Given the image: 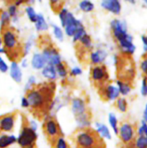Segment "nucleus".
Returning a JSON list of instances; mask_svg holds the SVG:
<instances>
[{"instance_id":"obj_1","label":"nucleus","mask_w":147,"mask_h":148,"mask_svg":"<svg viewBox=\"0 0 147 148\" xmlns=\"http://www.w3.org/2000/svg\"><path fill=\"white\" fill-rule=\"evenodd\" d=\"M1 40L6 54L12 62L19 60L22 56V48L20 46L15 30L11 27H7L1 30Z\"/></svg>"},{"instance_id":"obj_2","label":"nucleus","mask_w":147,"mask_h":148,"mask_svg":"<svg viewBox=\"0 0 147 148\" xmlns=\"http://www.w3.org/2000/svg\"><path fill=\"white\" fill-rule=\"evenodd\" d=\"M53 92L48 86H43L27 90L26 98L30 106L35 110H42L49 106Z\"/></svg>"},{"instance_id":"obj_3","label":"nucleus","mask_w":147,"mask_h":148,"mask_svg":"<svg viewBox=\"0 0 147 148\" xmlns=\"http://www.w3.org/2000/svg\"><path fill=\"white\" fill-rule=\"evenodd\" d=\"M75 143L77 148H92L105 145L97 132L87 128L83 129L76 134Z\"/></svg>"},{"instance_id":"obj_4","label":"nucleus","mask_w":147,"mask_h":148,"mask_svg":"<svg viewBox=\"0 0 147 148\" xmlns=\"http://www.w3.org/2000/svg\"><path fill=\"white\" fill-rule=\"evenodd\" d=\"M117 72L119 80L122 82H131L135 76L134 64L131 56L122 53L116 58Z\"/></svg>"},{"instance_id":"obj_5","label":"nucleus","mask_w":147,"mask_h":148,"mask_svg":"<svg viewBox=\"0 0 147 148\" xmlns=\"http://www.w3.org/2000/svg\"><path fill=\"white\" fill-rule=\"evenodd\" d=\"M44 132L52 147H54L58 139L61 137V130L58 123L53 118H49L44 124Z\"/></svg>"},{"instance_id":"obj_6","label":"nucleus","mask_w":147,"mask_h":148,"mask_svg":"<svg viewBox=\"0 0 147 148\" xmlns=\"http://www.w3.org/2000/svg\"><path fill=\"white\" fill-rule=\"evenodd\" d=\"M36 140L37 134L35 131L32 130L30 127L24 126L22 129L17 142L22 147L26 148L34 146Z\"/></svg>"},{"instance_id":"obj_7","label":"nucleus","mask_w":147,"mask_h":148,"mask_svg":"<svg viewBox=\"0 0 147 148\" xmlns=\"http://www.w3.org/2000/svg\"><path fill=\"white\" fill-rule=\"evenodd\" d=\"M91 77L99 88L107 85L109 75L106 67L104 65H96L94 66L91 72Z\"/></svg>"},{"instance_id":"obj_8","label":"nucleus","mask_w":147,"mask_h":148,"mask_svg":"<svg viewBox=\"0 0 147 148\" xmlns=\"http://www.w3.org/2000/svg\"><path fill=\"white\" fill-rule=\"evenodd\" d=\"M120 138L125 145H132L134 142L135 130L133 126L129 123H123L118 129Z\"/></svg>"},{"instance_id":"obj_9","label":"nucleus","mask_w":147,"mask_h":148,"mask_svg":"<svg viewBox=\"0 0 147 148\" xmlns=\"http://www.w3.org/2000/svg\"><path fill=\"white\" fill-rule=\"evenodd\" d=\"M42 55L48 65H52V66H56V65L61 62L60 54L57 49L50 45L44 48Z\"/></svg>"},{"instance_id":"obj_10","label":"nucleus","mask_w":147,"mask_h":148,"mask_svg":"<svg viewBox=\"0 0 147 148\" xmlns=\"http://www.w3.org/2000/svg\"><path fill=\"white\" fill-rule=\"evenodd\" d=\"M117 40H118L122 53L131 56L134 53L135 50V46L133 43V37L131 35L126 33Z\"/></svg>"},{"instance_id":"obj_11","label":"nucleus","mask_w":147,"mask_h":148,"mask_svg":"<svg viewBox=\"0 0 147 148\" xmlns=\"http://www.w3.org/2000/svg\"><path fill=\"white\" fill-rule=\"evenodd\" d=\"M82 25H83L79 20H76L71 13L68 12L67 14H66L64 26L66 35H68L69 36H74L78 28Z\"/></svg>"},{"instance_id":"obj_12","label":"nucleus","mask_w":147,"mask_h":148,"mask_svg":"<svg viewBox=\"0 0 147 148\" xmlns=\"http://www.w3.org/2000/svg\"><path fill=\"white\" fill-rule=\"evenodd\" d=\"M15 121V114H5L0 116V132H11L13 130Z\"/></svg>"},{"instance_id":"obj_13","label":"nucleus","mask_w":147,"mask_h":148,"mask_svg":"<svg viewBox=\"0 0 147 148\" xmlns=\"http://www.w3.org/2000/svg\"><path fill=\"white\" fill-rule=\"evenodd\" d=\"M99 93L102 95V98L110 101L116 99L120 95L118 88L112 85H107L99 88Z\"/></svg>"},{"instance_id":"obj_14","label":"nucleus","mask_w":147,"mask_h":148,"mask_svg":"<svg viewBox=\"0 0 147 148\" xmlns=\"http://www.w3.org/2000/svg\"><path fill=\"white\" fill-rule=\"evenodd\" d=\"M112 34L116 40L119 39L127 33V27L125 22L118 20H113L110 23Z\"/></svg>"},{"instance_id":"obj_15","label":"nucleus","mask_w":147,"mask_h":148,"mask_svg":"<svg viewBox=\"0 0 147 148\" xmlns=\"http://www.w3.org/2000/svg\"><path fill=\"white\" fill-rule=\"evenodd\" d=\"M71 110L76 117L86 114V108L85 102L81 98H74L71 101Z\"/></svg>"},{"instance_id":"obj_16","label":"nucleus","mask_w":147,"mask_h":148,"mask_svg":"<svg viewBox=\"0 0 147 148\" xmlns=\"http://www.w3.org/2000/svg\"><path fill=\"white\" fill-rule=\"evenodd\" d=\"M101 6L115 14H119L120 12V3L117 0H105L101 2Z\"/></svg>"},{"instance_id":"obj_17","label":"nucleus","mask_w":147,"mask_h":148,"mask_svg":"<svg viewBox=\"0 0 147 148\" xmlns=\"http://www.w3.org/2000/svg\"><path fill=\"white\" fill-rule=\"evenodd\" d=\"M10 76L12 78L13 80L15 81L17 83H20L21 82L22 74L17 62H12L11 66H10Z\"/></svg>"},{"instance_id":"obj_18","label":"nucleus","mask_w":147,"mask_h":148,"mask_svg":"<svg viewBox=\"0 0 147 148\" xmlns=\"http://www.w3.org/2000/svg\"><path fill=\"white\" fill-rule=\"evenodd\" d=\"M107 57L106 52L102 50H98L95 52H92L90 55L91 62L94 64H99L102 63Z\"/></svg>"},{"instance_id":"obj_19","label":"nucleus","mask_w":147,"mask_h":148,"mask_svg":"<svg viewBox=\"0 0 147 148\" xmlns=\"http://www.w3.org/2000/svg\"><path fill=\"white\" fill-rule=\"evenodd\" d=\"M31 64L33 68L36 69H40L46 66V63L43 55L40 53H35L33 55Z\"/></svg>"},{"instance_id":"obj_20","label":"nucleus","mask_w":147,"mask_h":148,"mask_svg":"<svg viewBox=\"0 0 147 148\" xmlns=\"http://www.w3.org/2000/svg\"><path fill=\"white\" fill-rule=\"evenodd\" d=\"M17 139L14 135H3L0 136V148H7L11 145L16 143Z\"/></svg>"},{"instance_id":"obj_21","label":"nucleus","mask_w":147,"mask_h":148,"mask_svg":"<svg viewBox=\"0 0 147 148\" xmlns=\"http://www.w3.org/2000/svg\"><path fill=\"white\" fill-rule=\"evenodd\" d=\"M42 75L49 79H55L56 78V68L52 65H46L42 71Z\"/></svg>"},{"instance_id":"obj_22","label":"nucleus","mask_w":147,"mask_h":148,"mask_svg":"<svg viewBox=\"0 0 147 148\" xmlns=\"http://www.w3.org/2000/svg\"><path fill=\"white\" fill-rule=\"evenodd\" d=\"M10 15L8 12L1 10L0 13V30L10 26Z\"/></svg>"},{"instance_id":"obj_23","label":"nucleus","mask_w":147,"mask_h":148,"mask_svg":"<svg viewBox=\"0 0 147 148\" xmlns=\"http://www.w3.org/2000/svg\"><path fill=\"white\" fill-rule=\"evenodd\" d=\"M35 28L37 31L47 30L48 29V25L42 14L37 15V20L35 23Z\"/></svg>"},{"instance_id":"obj_24","label":"nucleus","mask_w":147,"mask_h":148,"mask_svg":"<svg viewBox=\"0 0 147 148\" xmlns=\"http://www.w3.org/2000/svg\"><path fill=\"white\" fill-rule=\"evenodd\" d=\"M96 126L97 127V132L99 133V134L101 137H105V138L108 139V140H110L111 134L107 126H105V124H99L98 123H97Z\"/></svg>"},{"instance_id":"obj_25","label":"nucleus","mask_w":147,"mask_h":148,"mask_svg":"<svg viewBox=\"0 0 147 148\" xmlns=\"http://www.w3.org/2000/svg\"><path fill=\"white\" fill-rule=\"evenodd\" d=\"M117 85H118V86L119 92L123 95H126L127 94L129 93V92L131 90V86H130V85L128 82H122V81H120L118 79V80L117 81Z\"/></svg>"},{"instance_id":"obj_26","label":"nucleus","mask_w":147,"mask_h":148,"mask_svg":"<svg viewBox=\"0 0 147 148\" xmlns=\"http://www.w3.org/2000/svg\"><path fill=\"white\" fill-rule=\"evenodd\" d=\"M132 145L134 148H147V137L145 135L138 136Z\"/></svg>"},{"instance_id":"obj_27","label":"nucleus","mask_w":147,"mask_h":148,"mask_svg":"<svg viewBox=\"0 0 147 148\" xmlns=\"http://www.w3.org/2000/svg\"><path fill=\"white\" fill-rule=\"evenodd\" d=\"M79 7L82 11L85 12H89L94 10L95 6H94L93 3L86 0V1H82L79 3Z\"/></svg>"},{"instance_id":"obj_28","label":"nucleus","mask_w":147,"mask_h":148,"mask_svg":"<svg viewBox=\"0 0 147 148\" xmlns=\"http://www.w3.org/2000/svg\"><path fill=\"white\" fill-rule=\"evenodd\" d=\"M108 119H109V123L110 124L111 127L113 130L114 132L116 134H118V120H117L115 115L112 113H110L108 116Z\"/></svg>"},{"instance_id":"obj_29","label":"nucleus","mask_w":147,"mask_h":148,"mask_svg":"<svg viewBox=\"0 0 147 148\" xmlns=\"http://www.w3.org/2000/svg\"><path fill=\"white\" fill-rule=\"evenodd\" d=\"M79 41L85 49H90L92 46V39H91L90 36L87 34H85L83 37H82Z\"/></svg>"},{"instance_id":"obj_30","label":"nucleus","mask_w":147,"mask_h":148,"mask_svg":"<svg viewBox=\"0 0 147 148\" xmlns=\"http://www.w3.org/2000/svg\"><path fill=\"white\" fill-rule=\"evenodd\" d=\"M55 68H56V72L61 77H66L67 75V70H66V66H65V64L63 62H61L60 64L56 65L55 66Z\"/></svg>"},{"instance_id":"obj_31","label":"nucleus","mask_w":147,"mask_h":148,"mask_svg":"<svg viewBox=\"0 0 147 148\" xmlns=\"http://www.w3.org/2000/svg\"><path fill=\"white\" fill-rule=\"evenodd\" d=\"M26 12H27L30 21L33 22V23H36V21H37V15H38V14H36L34 9L32 7H26Z\"/></svg>"},{"instance_id":"obj_32","label":"nucleus","mask_w":147,"mask_h":148,"mask_svg":"<svg viewBox=\"0 0 147 148\" xmlns=\"http://www.w3.org/2000/svg\"><path fill=\"white\" fill-rule=\"evenodd\" d=\"M140 67L142 71V73L144 74V77L147 78V53L143 55L141 64H140Z\"/></svg>"},{"instance_id":"obj_33","label":"nucleus","mask_w":147,"mask_h":148,"mask_svg":"<svg viewBox=\"0 0 147 148\" xmlns=\"http://www.w3.org/2000/svg\"><path fill=\"white\" fill-rule=\"evenodd\" d=\"M116 106L119 111L124 113L127 111V102L124 98H118L116 101Z\"/></svg>"},{"instance_id":"obj_34","label":"nucleus","mask_w":147,"mask_h":148,"mask_svg":"<svg viewBox=\"0 0 147 148\" xmlns=\"http://www.w3.org/2000/svg\"><path fill=\"white\" fill-rule=\"evenodd\" d=\"M85 34H86V31H85V29L84 27V26H81L80 27L78 28V30H76V33L74 34V36H73V41L74 42H76L78 40H80L82 38V37H83Z\"/></svg>"},{"instance_id":"obj_35","label":"nucleus","mask_w":147,"mask_h":148,"mask_svg":"<svg viewBox=\"0 0 147 148\" xmlns=\"http://www.w3.org/2000/svg\"><path fill=\"white\" fill-rule=\"evenodd\" d=\"M53 33H54L55 35V37H56L58 40H60V41H62L63 39V32H62L61 29L56 25H53Z\"/></svg>"},{"instance_id":"obj_36","label":"nucleus","mask_w":147,"mask_h":148,"mask_svg":"<svg viewBox=\"0 0 147 148\" xmlns=\"http://www.w3.org/2000/svg\"><path fill=\"white\" fill-rule=\"evenodd\" d=\"M68 11L66 9L63 8L60 12H59V18H60L61 23L62 26L64 27L65 26V21H66V14H67Z\"/></svg>"},{"instance_id":"obj_37","label":"nucleus","mask_w":147,"mask_h":148,"mask_svg":"<svg viewBox=\"0 0 147 148\" xmlns=\"http://www.w3.org/2000/svg\"><path fill=\"white\" fill-rule=\"evenodd\" d=\"M55 148H68V145L66 144V141L62 137H59L55 145Z\"/></svg>"},{"instance_id":"obj_38","label":"nucleus","mask_w":147,"mask_h":148,"mask_svg":"<svg viewBox=\"0 0 147 148\" xmlns=\"http://www.w3.org/2000/svg\"><path fill=\"white\" fill-rule=\"evenodd\" d=\"M138 136L145 135L147 137V124L146 123L144 122V121H143L141 127L138 129Z\"/></svg>"},{"instance_id":"obj_39","label":"nucleus","mask_w":147,"mask_h":148,"mask_svg":"<svg viewBox=\"0 0 147 148\" xmlns=\"http://www.w3.org/2000/svg\"><path fill=\"white\" fill-rule=\"evenodd\" d=\"M8 13L10 15V17H14L17 14V6L15 4H11L8 7Z\"/></svg>"},{"instance_id":"obj_40","label":"nucleus","mask_w":147,"mask_h":148,"mask_svg":"<svg viewBox=\"0 0 147 148\" xmlns=\"http://www.w3.org/2000/svg\"><path fill=\"white\" fill-rule=\"evenodd\" d=\"M141 94L144 96L147 95V78L144 77L142 81V87H141Z\"/></svg>"},{"instance_id":"obj_41","label":"nucleus","mask_w":147,"mask_h":148,"mask_svg":"<svg viewBox=\"0 0 147 148\" xmlns=\"http://www.w3.org/2000/svg\"><path fill=\"white\" fill-rule=\"evenodd\" d=\"M8 66L6 64V62H4L2 59V58L0 56V72H6L7 70H8Z\"/></svg>"},{"instance_id":"obj_42","label":"nucleus","mask_w":147,"mask_h":148,"mask_svg":"<svg viewBox=\"0 0 147 148\" xmlns=\"http://www.w3.org/2000/svg\"><path fill=\"white\" fill-rule=\"evenodd\" d=\"M32 43L30 41H28L27 43H26L25 46L24 48V55H27V53L30 51V49H31Z\"/></svg>"},{"instance_id":"obj_43","label":"nucleus","mask_w":147,"mask_h":148,"mask_svg":"<svg viewBox=\"0 0 147 148\" xmlns=\"http://www.w3.org/2000/svg\"><path fill=\"white\" fill-rule=\"evenodd\" d=\"M82 69H79V68L76 67V68H74V69H71V73L72 75H74V76H76V75H79L82 74Z\"/></svg>"},{"instance_id":"obj_44","label":"nucleus","mask_w":147,"mask_h":148,"mask_svg":"<svg viewBox=\"0 0 147 148\" xmlns=\"http://www.w3.org/2000/svg\"><path fill=\"white\" fill-rule=\"evenodd\" d=\"M21 106L24 108H27V107L30 106V104H29L28 101L27 99L26 98V97H23L22 98V101H21Z\"/></svg>"},{"instance_id":"obj_45","label":"nucleus","mask_w":147,"mask_h":148,"mask_svg":"<svg viewBox=\"0 0 147 148\" xmlns=\"http://www.w3.org/2000/svg\"><path fill=\"white\" fill-rule=\"evenodd\" d=\"M143 43H144V49L147 53V36H143L141 37Z\"/></svg>"},{"instance_id":"obj_46","label":"nucleus","mask_w":147,"mask_h":148,"mask_svg":"<svg viewBox=\"0 0 147 148\" xmlns=\"http://www.w3.org/2000/svg\"><path fill=\"white\" fill-rule=\"evenodd\" d=\"M35 78L33 76L30 77L29 78L28 82H27V84H28V87L30 86V85H33V84L35 83Z\"/></svg>"},{"instance_id":"obj_47","label":"nucleus","mask_w":147,"mask_h":148,"mask_svg":"<svg viewBox=\"0 0 147 148\" xmlns=\"http://www.w3.org/2000/svg\"><path fill=\"white\" fill-rule=\"evenodd\" d=\"M144 121L146 123L147 122V104L146 105L145 109H144Z\"/></svg>"},{"instance_id":"obj_48","label":"nucleus","mask_w":147,"mask_h":148,"mask_svg":"<svg viewBox=\"0 0 147 148\" xmlns=\"http://www.w3.org/2000/svg\"><path fill=\"white\" fill-rule=\"evenodd\" d=\"M30 128H31L32 130H34V131H36L37 124H36V123L35 122V121H31V123H30Z\"/></svg>"},{"instance_id":"obj_49","label":"nucleus","mask_w":147,"mask_h":148,"mask_svg":"<svg viewBox=\"0 0 147 148\" xmlns=\"http://www.w3.org/2000/svg\"><path fill=\"white\" fill-rule=\"evenodd\" d=\"M22 64L23 67H26V66H27V61H26V59H24V60L22 62Z\"/></svg>"},{"instance_id":"obj_50","label":"nucleus","mask_w":147,"mask_h":148,"mask_svg":"<svg viewBox=\"0 0 147 148\" xmlns=\"http://www.w3.org/2000/svg\"><path fill=\"white\" fill-rule=\"evenodd\" d=\"M6 53V51L5 49H4V47L0 48V53Z\"/></svg>"},{"instance_id":"obj_51","label":"nucleus","mask_w":147,"mask_h":148,"mask_svg":"<svg viewBox=\"0 0 147 148\" xmlns=\"http://www.w3.org/2000/svg\"><path fill=\"white\" fill-rule=\"evenodd\" d=\"M92 148H105V145H101V146H99V147H92Z\"/></svg>"},{"instance_id":"obj_52","label":"nucleus","mask_w":147,"mask_h":148,"mask_svg":"<svg viewBox=\"0 0 147 148\" xmlns=\"http://www.w3.org/2000/svg\"><path fill=\"white\" fill-rule=\"evenodd\" d=\"M1 43H2V40H1V38L0 37V48H1Z\"/></svg>"},{"instance_id":"obj_53","label":"nucleus","mask_w":147,"mask_h":148,"mask_svg":"<svg viewBox=\"0 0 147 148\" xmlns=\"http://www.w3.org/2000/svg\"><path fill=\"white\" fill-rule=\"evenodd\" d=\"M26 148H34V146H33V147H26Z\"/></svg>"},{"instance_id":"obj_54","label":"nucleus","mask_w":147,"mask_h":148,"mask_svg":"<svg viewBox=\"0 0 147 148\" xmlns=\"http://www.w3.org/2000/svg\"><path fill=\"white\" fill-rule=\"evenodd\" d=\"M145 1V3H146V4H147V0H146V1Z\"/></svg>"}]
</instances>
